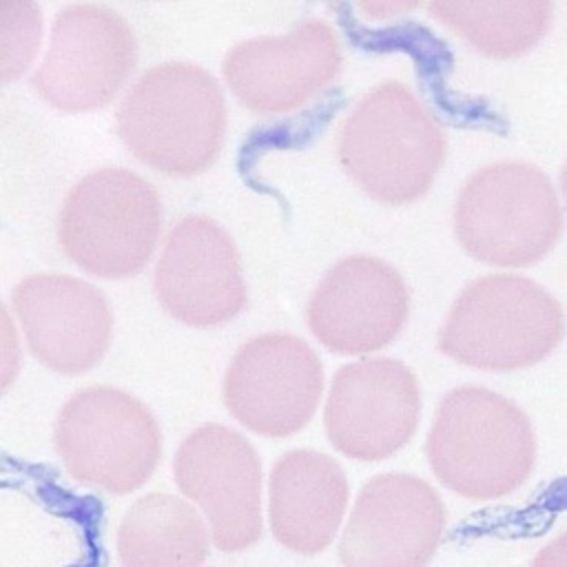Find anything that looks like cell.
<instances>
[{
    "mask_svg": "<svg viewBox=\"0 0 567 567\" xmlns=\"http://www.w3.org/2000/svg\"><path fill=\"white\" fill-rule=\"evenodd\" d=\"M53 441L73 478L111 494L142 487L162 456L155 416L140 399L111 385L73 394L55 419Z\"/></svg>",
    "mask_w": 567,
    "mask_h": 567,
    "instance_id": "obj_7",
    "label": "cell"
},
{
    "mask_svg": "<svg viewBox=\"0 0 567 567\" xmlns=\"http://www.w3.org/2000/svg\"><path fill=\"white\" fill-rule=\"evenodd\" d=\"M560 190H563V199H565V206H567V162H565L563 173H560Z\"/></svg>",
    "mask_w": 567,
    "mask_h": 567,
    "instance_id": "obj_22",
    "label": "cell"
},
{
    "mask_svg": "<svg viewBox=\"0 0 567 567\" xmlns=\"http://www.w3.org/2000/svg\"><path fill=\"white\" fill-rule=\"evenodd\" d=\"M334 31L306 20L286 35H259L237 42L224 58V78L252 111H292L317 95L339 71Z\"/></svg>",
    "mask_w": 567,
    "mask_h": 567,
    "instance_id": "obj_15",
    "label": "cell"
},
{
    "mask_svg": "<svg viewBox=\"0 0 567 567\" xmlns=\"http://www.w3.org/2000/svg\"><path fill=\"white\" fill-rule=\"evenodd\" d=\"M563 332V308L540 284L494 272L456 297L439 330V348L463 365L512 372L545 359Z\"/></svg>",
    "mask_w": 567,
    "mask_h": 567,
    "instance_id": "obj_4",
    "label": "cell"
},
{
    "mask_svg": "<svg viewBox=\"0 0 567 567\" xmlns=\"http://www.w3.org/2000/svg\"><path fill=\"white\" fill-rule=\"evenodd\" d=\"M436 489L403 472L363 485L339 540L343 567H425L445 532Z\"/></svg>",
    "mask_w": 567,
    "mask_h": 567,
    "instance_id": "obj_11",
    "label": "cell"
},
{
    "mask_svg": "<svg viewBox=\"0 0 567 567\" xmlns=\"http://www.w3.org/2000/svg\"><path fill=\"white\" fill-rule=\"evenodd\" d=\"M179 492L199 507L213 545L241 551L261 536V463L235 430L208 423L190 432L173 458Z\"/></svg>",
    "mask_w": 567,
    "mask_h": 567,
    "instance_id": "obj_9",
    "label": "cell"
},
{
    "mask_svg": "<svg viewBox=\"0 0 567 567\" xmlns=\"http://www.w3.org/2000/svg\"><path fill=\"white\" fill-rule=\"evenodd\" d=\"M337 151L343 171L363 193L385 204H405L434 182L445 137L408 86L385 82L350 111Z\"/></svg>",
    "mask_w": 567,
    "mask_h": 567,
    "instance_id": "obj_3",
    "label": "cell"
},
{
    "mask_svg": "<svg viewBox=\"0 0 567 567\" xmlns=\"http://www.w3.org/2000/svg\"><path fill=\"white\" fill-rule=\"evenodd\" d=\"M348 496V478L332 456L315 450H290L270 470V532L279 545L295 554H319L334 540Z\"/></svg>",
    "mask_w": 567,
    "mask_h": 567,
    "instance_id": "obj_17",
    "label": "cell"
},
{
    "mask_svg": "<svg viewBox=\"0 0 567 567\" xmlns=\"http://www.w3.org/2000/svg\"><path fill=\"white\" fill-rule=\"evenodd\" d=\"M159 228L162 204L155 188L128 168L106 166L69 190L58 217V241L82 270L122 279L144 268Z\"/></svg>",
    "mask_w": 567,
    "mask_h": 567,
    "instance_id": "obj_6",
    "label": "cell"
},
{
    "mask_svg": "<svg viewBox=\"0 0 567 567\" xmlns=\"http://www.w3.org/2000/svg\"><path fill=\"white\" fill-rule=\"evenodd\" d=\"M13 308L33 357L53 372L82 374L109 348L113 328L109 301L82 279L29 275L13 290Z\"/></svg>",
    "mask_w": 567,
    "mask_h": 567,
    "instance_id": "obj_16",
    "label": "cell"
},
{
    "mask_svg": "<svg viewBox=\"0 0 567 567\" xmlns=\"http://www.w3.org/2000/svg\"><path fill=\"white\" fill-rule=\"evenodd\" d=\"M427 9L492 58L525 53L551 22V4L540 0H439Z\"/></svg>",
    "mask_w": 567,
    "mask_h": 567,
    "instance_id": "obj_19",
    "label": "cell"
},
{
    "mask_svg": "<svg viewBox=\"0 0 567 567\" xmlns=\"http://www.w3.org/2000/svg\"><path fill=\"white\" fill-rule=\"evenodd\" d=\"M162 308L188 326H219L246 303L241 261L230 235L204 215L177 221L153 275Z\"/></svg>",
    "mask_w": 567,
    "mask_h": 567,
    "instance_id": "obj_13",
    "label": "cell"
},
{
    "mask_svg": "<svg viewBox=\"0 0 567 567\" xmlns=\"http://www.w3.org/2000/svg\"><path fill=\"white\" fill-rule=\"evenodd\" d=\"M115 128L146 166L173 177L206 171L224 142L226 104L217 80L190 62L148 69L126 93Z\"/></svg>",
    "mask_w": 567,
    "mask_h": 567,
    "instance_id": "obj_2",
    "label": "cell"
},
{
    "mask_svg": "<svg viewBox=\"0 0 567 567\" xmlns=\"http://www.w3.org/2000/svg\"><path fill=\"white\" fill-rule=\"evenodd\" d=\"M213 538L204 516L173 494L137 498L117 527L122 567H202Z\"/></svg>",
    "mask_w": 567,
    "mask_h": 567,
    "instance_id": "obj_18",
    "label": "cell"
},
{
    "mask_svg": "<svg viewBox=\"0 0 567 567\" xmlns=\"http://www.w3.org/2000/svg\"><path fill=\"white\" fill-rule=\"evenodd\" d=\"M408 308L403 277L377 257L354 255L332 266L315 288L308 326L332 352L368 354L396 337Z\"/></svg>",
    "mask_w": 567,
    "mask_h": 567,
    "instance_id": "obj_14",
    "label": "cell"
},
{
    "mask_svg": "<svg viewBox=\"0 0 567 567\" xmlns=\"http://www.w3.org/2000/svg\"><path fill=\"white\" fill-rule=\"evenodd\" d=\"M323 368L315 350L284 332L244 343L224 377V403L248 430L261 436H290L317 412Z\"/></svg>",
    "mask_w": 567,
    "mask_h": 567,
    "instance_id": "obj_10",
    "label": "cell"
},
{
    "mask_svg": "<svg viewBox=\"0 0 567 567\" xmlns=\"http://www.w3.org/2000/svg\"><path fill=\"white\" fill-rule=\"evenodd\" d=\"M529 567H567V529L549 538L534 554Z\"/></svg>",
    "mask_w": 567,
    "mask_h": 567,
    "instance_id": "obj_21",
    "label": "cell"
},
{
    "mask_svg": "<svg viewBox=\"0 0 567 567\" xmlns=\"http://www.w3.org/2000/svg\"><path fill=\"white\" fill-rule=\"evenodd\" d=\"M135 55V35L117 11L104 4H71L55 16L33 86L60 111H95L117 95Z\"/></svg>",
    "mask_w": 567,
    "mask_h": 567,
    "instance_id": "obj_8",
    "label": "cell"
},
{
    "mask_svg": "<svg viewBox=\"0 0 567 567\" xmlns=\"http://www.w3.org/2000/svg\"><path fill=\"white\" fill-rule=\"evenodd\" d=\"M421 412L412 370L394 359L372 357L343 365L328 392L323 423L330 443L357 461H381L416 432Z\"/></svg>",
    "mask_w": 567,
    "mask_h": 567,
    "instance_id": "obj_12",
    "label": "cell"
},
{
    "mask_svg": "<svg viewBox=\"0 0 567 567\" xmlns=\"http://www.w3.org/2000/svg\"><path fill=\"white\" fill-rule=\"evenodd\" d=\"M425 454L436 478L470 501L516 492L536 465V432L507 396L478 385L452 390L439 405Z\"/></svg>",
    "mask_w": 567,
    "mask_h": 567,
    "instance_id": "obj_1",
    "label": "cell"
},
{
    "mask_svg": "<svg viewBox=\"0 0 567 567\" xmlns=\"http://www.w3.org/2000/svg\"><path fill=\"white\" fill-rule=\"evenodd\" d=\"M40 9L29 0L0 2V75L11 82L27 71L40 44Z\"/></svg>",
    "mask_w": 567,
    "mask_h": 567,
    "instance_id": "obj_20",
    "label": "cell"
},
{
    "mask_svg": "<svg viewBox=\"0 0 567 567\" xmlns=\"http://www.w3.org/2000/svg\"><path fill=\"white\" fill-rule=\"evenodd\" d=\"M454 233L474 259L520 268L543 259L563 235V208L549 177L525 162L474 173L454 206Z\"/></svg>",
    "mask_w": 567,
    "mask_h": 567,
    "instance_id": "obj_5",
    "label": "cell"
}]
</instances>
